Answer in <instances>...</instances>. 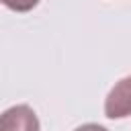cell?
I'll use <instances>...</instances> for the list:
<instances>
[{"label": "cell", "instance_id": "obj_1", "mask_svg": "<svg viewBox=\"0 0 131 131\" xmlns=\"http://www.w3.org/2000/svg\"><path fill=\"white\" fill-rule=\"evenodd\" d=\"M104 115L108 119H125L131 115V76L113 86L104 100Z\"/></svg>", "mask_w": 131, "mask_h": 131}, {"label": "cell", "instance_id": "obj_2", "mask_svg": "<svg viewBox=\"0 0 131 131\" xmlns=\"http://www.w3.org/2000/svg\"><path fill=\"white\" fill-rule=\"evenodd\" d=\"M0 131H39V119L31 106L18 104L0 115Z\"/></svg>", "mask_w": 131, "mask_h": 131}, {"label": "cell", "instance_id": "obj_3", "mask_svg": "<svg viewBox=\"0 0 131 131\" xmlns=\"http://www.w3.org/2000/svg\"><path fill=\"white\" fill-rule=\"evenodd\" d=\"M0 2L14 12H29L39 4V0H0Z\"/></svg>", "mask_w": 131, "mask_h": 131}, {"label": "cell", "instance_id": "obj_4", "mask_svg": "<svg viewBox=\"0 0 131 131\" xmlns=\"http://www.w3.org/2000/svg\"><path fill=\"white\" fill-rule=\"evenodd\" d=\"M76 131H108V129H104L102 125H94V123H86V125H82V127H78Z\"/></svg>", "mask_w": 131, "mask_h": 131}]
</instances>
